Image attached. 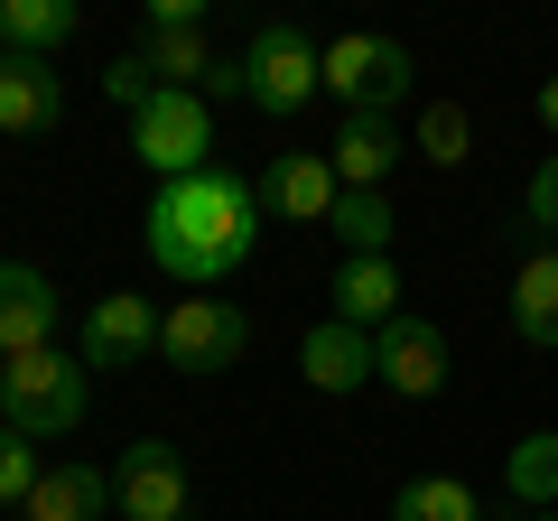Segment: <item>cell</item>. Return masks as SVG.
<instances>
[{
	"mask_svg": "<svg viewBox=\"0 0 558 521\" xmlns=\"http://www.w3.org/2000/svg\"><path fill=\"white\" fill-rule=\"evenodd\" d=\"M260 242V186H242L233 168H205L149 196V260L186 289H223Z\"/></svg>",
	"mask_w": 558,
	"mask_h": 521,
	"instance_id": "1",
	"label": "cell"
},
{
	"mask_svg": "<svg viewBox=\"0 0 558 521\" xmlns=\"http://www.w3.org/2000/svg\"><path fill=\"white\" fill-rule=\"evenodd\" d=\"M84 410H94V363L84 354H20L0 363V428H20V438H75Z\"/></svg>",
	"mask_w": 558,
	"mask_h": 521,
	"instance_id": "2",
	"label": "cell"
},
{
	"mask_svg": "<svg viewBox=\"0 0 558 521\" xmlns=\"http://www.w3.org/2000/svg\"><path fill=\"white\" fill-rule=\"evenodd\" d=\"M317 94H326V47L307 38L299 20H260L252 38H242V102H252V112L289 121Z\"/></svg>",
	"mask_w": 558,
	"mask_h": 521,
	"instance_id": "3",
	"label": "cell"
},
{
	"mask_svg": "<svg viewBox=\"0 0 558 521\" xmlns=\"http://www.w3.org/2000/svg\"><path fill=\"white\" fill-rule=\"evenodd\" d=\"M131 149L159 168V186L205 178L215 168V112H205V94H149L131 112Z\"/></svg>",
	"mask_w": 558,
	"mask_h": 521,
	"instance_id": "4",
	"label": "cell"
},
{
	"mask_svg": "<svg viewBox=\"0 0 558 521\" xmlns=\"http://www.w3.org/2000/svg\"><path fill=\"white\" fill-rule=\"evenodd\" d=\"M326 94H336L344 112H400V102H410V47L381 38V28L326 38Z\"/></svg>",
	"mask_w": 558,
	"mask_h": 521,
	"instance_id": "5",
	"label": "cell"
},
{
	"mask_svg": "<svg viewBox=\"0 0 558 521\" xmlns=\"http://www.w3.org/2000/svg\"><path fill=\"white\" fill-rule=\"evenodd\" d=\"M159 354L178 363V373H233V363L252 354V317H242L233 299H178Z\"/></svg>",
	"mask_w": 558,
	"mask_h": 521,
	"instance_id": "6",
	"label": "cell"
},
{
	"mask_svg": "<svg viewBox=\"0 0 558 521\" xmlns=\"http://www.w3.org/2000/svg\"><path fill=\"white\" fill-rule=\"evenodd\" d=\"M159 336H168V317L140 289H102L94 307H84V336H75V354L94 363V373H131V363H149L159 354Z\"/></svg>",
	"mask_w": 558,
	"mask_h": 521,
	"instance_id": "7",
	"label": "cell"
},
{
	"mask_svg": "<svg viewBox=\"0 0 558 521\" xmlns=\"http://www.w3.org/2000/svg\"><path fill=\"white\" fill-rule=\"evenodd\" d=\"M373 381L400 391V401H438V391H447V336L400 307V317L373 336Z\"/></svg>",
	"mask_w": 558,
	"mask_h": 521,
	"instance_id": "8",
	"label": "cell"
},
{
	"mask_svg": "<svg viewBox=\"0 0 558 521\" xmlns=\"http://www.w3.org/2000/svg\"><path fill=\"white\" fill-rule=\"evenodd\" d=\"M112 502H121V521H186V457H178L168 438L121 447V465H112Z\"/></svg>",
	"mask_w": 558,
	"mask_h": 521,
	"instance_id": "9",
	"label": "cell"
},
{
	"mask_svg": "<svg viewBox=\"0 0 558 521\" xmlns=\"http://www.w3.org/2000/svg\"><path fill=\"white\" fill-rule=\"evenodd\" d=\"M57 280L47 270H28V260H0V363L20 354H47L57 344Z\"/></svg>",
	"mask_w": 558,
	"mask_h": 521,
	"instance_id": "10",
	"label": "cell"
},
{
	"mask_svg": "<svg viewBox=\"0 0 558 521\" xmlns=\"http://www.w3.org/2000/svg\"><path fill=\"white\" fill-rule=\"evenodd\" d=\"M260 205H279L289 223H336L344 178H336V159H326V149H279L270 178H260Z\"/></svg>",
	"mask_w": 558,
	"mask_h": 521,
	"instance_id": "11",
	"label": "cell"
},
{
	"mask_svg": "<svg viewBox=\"0 0 558 521\" xmlns=\"http://www.w3.org/2000/svg\"><path fill=\"white\" fill-rule=\"evenodd\" d=\"M65 121V75L47 57H0V131L10 141H38Z\"/></svg>",
	"mask_w": 558,
	"mask_h": 521,
	"instance_id": "12",
	"label": "cell"
},
{
	"mask_svg": "<svg viewBox=\"0 0 558 521\" xmlns=\"http://www.w3.org/2000/svg\"><path fill=\"white\" fill-rule=\"evenodd\" d=\"M299 373L317 381L326 401H344V391H363V381H373V336H363V326H344V317H317V326H307V344H299Z\"/></svg>",
	"mask_w": 558,
	"mask_h": 521,
	"instance_id": "13",
	"label": "cell"
},
{
	"mask_svg": "<svg viewBox=\"0 0 558 521\" xmlns=\"http://www.w3.org/2000/svg\"><path fill=\"white\" fill-rule=\"evenodd\" d=\"M400 131H391V112H344V131H336V149H326V159H336V178L354 186V196H381V178H391L400 168Z\"/></svg>",
	"mask_w": 558,
	"mask_h": 521,
	"instance_id": "14",
	"label": "cell"
},
{
	"mask_svg": "<svg viewBox=\"0 0 558 521\" xmlns=\"http://www.w3.org/2000/svg\"><path fill=\"white\" fill-rule=\"evenodd\" d=\"M112 512V465L94 457H65L38 475V494H28V521H102Z\"/></svg>",
	"mask_w": 558,
	"mask_h": 521,
	"instance_id": "15",
	"label": "cell"
},
{
	"mask_svg": "<svg viewBox=\"0 0 558 521\" xmlns=\"http://www.w3.org/2000/svg\"><path fill=\"white\" fill-rule=\"evenodd\" d=\"M336 317L363 326V336H381V326L400 317V260H336Z\"/></svg>",
	"mask_w": 558,
	"mask_h": 521,
	"instance_id": "16",
	"label": "cell"
},
{
	"mask_svg": "<svg viewBox=\"0 0 558 521\" xmlns=\"http://www.w3.org/2000/svg\"><path fill=\"white\" fill-rule=\"evenodd\" d=\"M512 336L539 344V354H558V242H539L512 270Z\"/></svg>",
	"mask_w": 558,
	"mask_h": 521,
	"instance_id": "17",
	"label": "cell"
},
{
	"mask_svg": "<svg viewBox=\"0 0 558 521\" xmlns=\"http://www.w3.org/2000/svg\"><path fill=\"white\" fill-rule=\"evenodd\" d=\"M140 65L159 75V94H205V84L223 75V57L205 47V28H149V38H140Z\"/></svg>",
	"mask_w": 558,
	"mask_h": 521,
	"instance_id": "18",
	"label": "cell"
},
{
	"mask_svg": "<svg viewBox=\"0 0 558 521\" xmlns=\"http://www.w3.org/2000/svg\"><path fill=\"white\" fill-rule=\"evenodd\" d=\"M84 28L75 0H0V57H57Z\"/></svg>",
	"mask_w": 558,
	"mask_h": 521,
	"instance_id": "19",
	"label": "cell"
},
{
	"mask_svg": "<svg viewBox=\"0 0 558 521\" xmlns=\"http://www.w3.org/2000/svg\"><path fill=\"white\" fill-rule=\"evenodd\" d=\"M502 484H512L521 512H558V428H531V438L502 457Z\"/></svg>",
	"mask_w": 558,
	"mask_h": 521,
	"instance_id": "20",
	"label": "cell"
},
{
	"mask_svg": "<svg viewBox=\"0 0 558 521\" xmlns=\"http://www.w3.org/2000/svg\"><path fill=\"white\" fill-rule=\"evenodd\" d=\"M391 521H484V502L465 475H410L391 494Z\"/></svg>",
	"mask_w": 558,
	"mask_h": 521,
	"instance_id": "21",
	"label": "cell"
},
{
	"mask_svg": "<svg viewBox=\"0 0 558 521\" xmlns=\"http://www.w3.org/2000/svg\"><path fill=\"white\" fill-rule=\"evenodd\" d=\"M326 233L344 242V260H391V196H354V186H344V205H336Z\"/></svg>",
	"mask_w": 558,
	"mask_h": 521,
	"instance_id": "22",
	"label": "cell"
},
{
	"mask_svg": "<svg viewBox=\"0 0 558 521\" xmlns=\"http://www.w3.org/2000/svg\"><path fill=\"white\" fill-rule=\"evenodd\" d=\"M410 149H418L428 168H465V159H475V121H465V102H428Z\"/></svg>",
	"mask_w": 558,
	"mask_h": 521,
	"instance_id": "23",
	"label": "cell"
},
{
	"mask_svg": "<svg viewBox=\"0 0 558 521\" xmlns=\"http://www.w3.org/2000/svg\"><path fill=\"white\" fill-rule=\"evenodd\" d=\"M38 475H47L38 438H20V428H0V512H28V494H38Z\"/></svg>",
	"mask_w": 558,
	"mask_h": 521,
	"instance_id": "24",
	"label": "cell"
},
{
	"mask_svg": "<svg viewBox=\"0 0 558 521\" xmlns=\"http://www.w3.org/2000/svg\"><path fill=\"white\" fill-rule=\"evenodd\" d=\"M102 94H112L121 112H140V102L159 94V75H149V65H140V57H112V75H102Z\"/></svg>",
	"mask_w": 558,
	"mask_h": 521,
	"instance_id": "25",
	"label": "cell"
},
{
	"mask_svg": "<svg viewBox=\"0 0 558 521\" xmlns=\"http://www.w3.org/2000/svg\"><path fill=\"white\" fill-rule=\"evenodd\" d=\"M531 223H539V233H558V149L539 159V178H531Z\"/></svg>",
	"mask_w": 558,
	"mask_h": 521,
	"instance_id": "26",
	"label": "cell"
},
{
	"mask_svg": "<svg viewBox=\"0 0 558 521\" xmlns=\"http://www.w3.org/2000/svg\"><path fill=\"white\" fill-rule=\"evenodd\" d=\"M539 131H549V141H558V75L539 84Z\"/></svg>",
	"mask_w": 558,
	"mask_h": 521,
	"instance_id": "27",
	"label": "cell"
},
{
	"mask_svg": "<svg viewBox=\"0 0 558 521\" xmlns=\"http://www.w3.org/2000/svg\"><path fill=\"white\" fill-rule=\"evenodd\" d=\"M531 521H558V512H531Z\"/></svg>",
	"mask_w": 558,
	"mask_h": 521,
	"instance_id": "28",
	"label": "cell"
}]
</instances>
